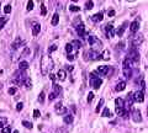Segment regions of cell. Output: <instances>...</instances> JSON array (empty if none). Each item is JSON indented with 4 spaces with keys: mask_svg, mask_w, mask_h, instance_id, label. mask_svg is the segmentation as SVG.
I'll return each mask as SVG.
<instances>
[{
    "mask_svg": "<svg viewBox=\"0 0 148 133\" xmlns=\"http://www.w3.org/2000/svg\"><path fill=\"white\" fill-rule=\"evenodd\" d=\"M54 66V63H53V59H52L50 55H43L41 58V73L43 75H47L50 74L51 70Z\"/></svg>",
    "mask_w": 148,
    "mask_h": 133,
    "instance_id": "6da1fadb",
    "label": "cell"
},
{
    "mask_svg": "<svg viewBox=\"0 0 148 133\" xmlns=\"http://www.w3.org/2000/svg\"><path fill=\"white\" fill-rule=\"evenodd\" d=\"M88 43L90 44V47L93 51L100 52V51L103 49V42L99 38H96L95 36H89V37H88Z\"/></svg>",
    "mask_w": 148,
    "mask_h": 133,
    "instance_id": "7a4b0ae2",
    "label": "cell"
},
{
    "mask_svg": "<svg viewBox=\"0 0 148 133\" xmlns=\"http://www.w3.org/2000/svg\"><path fill=\"white\" fill-rule=\"evenodd\" d=\"M127 58H128L133 64H137V63L139 62V53H138V51H137L136 47L132 46L131 48H130L128 53H127Z\"/></svg>",
    "mask_w": 148,
    "mask_h": 133,
    "instance_id": "3957f363",
    "label": "cell"
},
{
    "mask_svg": "<svg viewBox=\"0 0 148 133\" xmlns=\"http://www.w3.org/2000/svg\"><path fill=\"white\" fill-rule=\"evenodd\" d=\"M101 84H103V80H101L99 77H96L95 73H91L90 74V86L91 88L97 90V89L101 86Z\"/></svg>",
    "mask_w": 148,
    "mask_h": 133,
    "instance_id": "277c9868",
    "label": "cell"
},
{
    "mask_svg": "<svg viewBox=\"0 0 148 133\" xmlns=\"http://www.w3.org/2000/svg\"><path fill=\"white\" fill-rule=\"evenodd\" d=\"M131 41H132V46H133V47H138V46L142 44V42H143V36L141 33H138L136 36H132Z\"/></svg>",
    "mask_w": 148,
    "mask_h": 133,
    "instance_id": "5b68a950",
    "label": "cell"
},
{
    "mask_svg": "<svg viewBox=\"0 0 148 133\" xmlns=\"http://www.w3.org/2000/svg\"><path fill=\"white\" fill-rule=\"evenodd\" d=\"M133 94L135 93H128V95H127V100H126V104H125V107L126 110L128 111L132 107V105H133V102H135V97H133Z\"/></svg>",
    "mask_w": 148,
    "mask_h": 133,
    "instance_id": "8992f818",
    "label": "cell"
},
{
    "mask_svg": "<svg viewBox=\"0 0 148 133\" xmlns=\"http://www.w3.org/2000/svg\"><path fill=\"white\" fill-rule=\"evenodd\" d=\"M54 110H56V113H57V115H65V113H67V109H65V107L62 105V102H58V104H56V106H54Z\"/></svg>",
    "mask_w": 148,
    "mask_h": 133,
    "instance_id": "52a82bcc",
    "label": "cell"
},
{
    "mask_svg": "<svg viewBox=\"0 0 148 133\" xmlns=\"http://www.w3.org/2000/svg\"><path fill=\"white\" fill-rule=\"evenodd\" d=\"M105 31H106V35H108V37L109 38H112L115 36V33H116V31H115V28H114V26L110 23V25H106L105 26Z\"/></svg>",
    "mask_w": 148,
    "mask_h": 133,
    "instance_id": "ba28073f",
    "label": "cell"
},
{
    "mask_svg": "<svg viewBox=\"0 0 148 133\" xmlns=\"http://www.w3.org/2000/svg\"><path fill=\"white\" fill-rule=\"evenodd\" d=\"M133 97H135V102H143L144 101V94H143L142 90H139V91H136L135 94H133Z\"/></svg>",
    "mask_w": 148,
    "mask_h": 133,
    "instance_id": "9c48e42d",
    "label": "cell"
},
{
    "mask_svg": "<svg viewBox=\"0 0 148 133\" xmlns=\"http://www.w3.org/2000/svg\"><path fill=\"white\" fill-rule=\"evenodd\" d=\"M132 120L136 122V123H138V122H142V116H141V112H139V110H133L132 111Z\"/></svg>",
    "mask_w": 148,
    "mask_h": 133,
    "instance_id": "30bf717a",
    "label": "cell"
},
{
    "mask_svg": "<svg viewBox=\"0 0 148 133\" xmlns=\"http://www.w3.org/2000/svg\"><path fill=\"white\" fill-rule=\"evenodd\" d=\"M96 72L100 74V75H108L109 72H110V68H109L108 65H100L97 66Z\"/></svg>",
    "mask_w": 148,
    "mask_h": 133,
    "instance_id": "8fae6325",
    "label": "cell"
},
{
    "mask_svg": "<svg viewBox=\"0 0 148 133\" xmlns=\"http://www.w3.org/2000/svg\"><path fill=\"white\" fill-rule=\"evenodd\" d=\"M89 58H90L91 61H97V59H100V58H101V54H100L97 51L90 49V51H89Z\"/></svg>",
    "mask_w": 148,
    "mask_h": 133,
    "instance_id": "7c38bea8",
    "label": "cell"
},
{
    "mask_svg": "<svg viewBox=\"0 0 148 133\" xmlns=\"http://www.w3.org/2000/svg\"><path fill=\"white\" fill-rule=\"evenodd\" d=\"M138 28H139V21L135 20L130 25V31H131V33H136V32H138Z\"/></svg>",
    "mask_w": 148,
    "mask_h": 133,
    "instance_id": "4fadbf2b",
    "label": "cell"
},
{
    "mask_svg": "<svg viewBox=\"0 0 148 133\" xmlns=\"http://www.w3.org/2000/svg\"><path fill=\"white\" fill-rule=\"evenodd\" d=\"M75 30H77V32H78L79 36H84V35H85V27H84V25H83V22L81 21L75 26Z\"/></svg>",
    "mask_w": 148,
    "mask_h": 133,
    "instance_id": "5bb4252c",
    "label": "cell"
},
{
    "mask_svg": "<svg viewBox=\"0 0 148 133\" xmlns=\"http://www.w3.org/2000/svg\"><path fill=\"white\" fill-rule=\"evenodd\" d=\"M124 75H125L126 79H131V78H132V69H131V66L124 65Z\"/></svg>",
    "mask_w": 148,
    "mask_h": 133,
    "instance_id": "9a60e30c",
    "label": "cell"
},
{
    "mask_svg": "<svg viewBox=\"0 0 148 133\" xmlns=\"http://www.w3.org/2000/svg\"><path fill=\"white\" fill-rule=\"evenodd\" d=\"M23 44H25V41H23L22 38L19 37V38H16V41L12 43V49H17L19 47H21V46H23Z\"/></svg>",
    "mask_w": 148,
    "mask_h": 133,
    "instance_id": "2e32d148",
    "label": "cell"
},
{
    "mask_svg": "<svg viewBox=\"0 0 148 133\" xmlns=\"http://www.w3.org/2000/svg\"><path fill=\"white\" fill-rule=\"evenodd\" d=\"M115 105H116L115 109H126L125 107V101H124L122 99H120V97H117V99L115 100Z\"/></svg>",
    "mask_w": 148,
    "mask_h": 133,
    "instance_id": "e0dca14e",
    "label": "cell"
},
{
    "mask_svg": "<svg viewBox=\"0 0 148 133\" xmlns=\"http://www.w3.org/2000/svg\"><path fill=\"white\" fill-rule=\"evenodd\" d=\"M103 16H104L103 11H100V12H97V14H95V15H93V16H91V20H93L94 22H99L104 19Z\"/></svg>",
    "mask_w": 148,
    "mask_h": 133,
    "instance_id": "ac0fdd59",
    "label": "cell"
},
{
    "mask_svg": "<svg viewBox=\"0 0 148 133\" xmlns=\"http://www.w3.org/2000/svg\"><path fill=\"white\" fill-rule=\"evenodd\" d=\"M126 25H127V22H125L122 26H120V28L116 30V35H117L119 37H121V36L124 35V32H125V30H126Z\"/></svg>",
    "mask_w": 148,
    "mask_h": 133,
    "instance_id": "d6986e66",
    "label": "cell"
},
{
    "mask_svg": "<svg viewBox=\"0 0 148 133\" xmlns=\"http://www.w3.org/2000/svg\"><path fill=\"white\" fill-rule=\"evenodd\" d=\"M40 31H41V25L40 23H35L34 27H32V35H34V36H37V35L40 33Z\"/></svg>",
    "mask_w": 148,
    "mask_h": 133,
    "instance_id": "ffe728a7",
    "label": "cell"
},
{
    "mask_svg": "<svg viewBox=\"0 0 148 133\" xmlns=\"http://www.w3.org/2000/svg\"><path fill=\"white\" fill-rule=\"evenodd\" d=\"M57 78L61 80V81H64V80H65V78H67V73L64 72V70H58Z\"/></svg>",
    "mask_w": 148,
    "mask_h": 133,
    "instance_id": "44dd1931",
    "label": "cell"
},
{
    "mask_svg": "<svg viewBox=\"0 0 148 133\" xmlns=\"http://www.w3.org/2000/svg\"><path fill=\"white\" fill-rule=\"evenodd\" d=\"M125 88H126V83H125V81H120V83H117L115 90H116V91H122V90H125Z\"/></svg>",
    "mask_w": 148,
    "mask_h": 133,
    "instance_id": "7402d4cb",
    "label": "cell"
},
{
    "mask_svg": "<svg viewBox=\"0 0 148 133\" xmlns=\"http://www.w3.org/2000/svg\"><path fill=\"white\" fill-rule=\"evenodd\" d=\"M72 122H73V115H70V113H65V116H64V123L70 124Z\"/></svg>",
    "mask_w": 148,
    "mask_h": 133,
    "instance_id": "603a6c76",
    "label": "cell"
},
{
    "mask_svg": "<svg viewBox=\"0 0 148 133\" xmlns=\"http://www.w3.org/2000/svg\"><path fill=\"white\" fill-rule=\"evenodd\" d=\"M27 68H29V63H27V62L26 61L20 62V64H19V69H20V70H23V72H25Z\"/></svg>",
    "mask_w": 148,
    "mask_h": 133,
    "instance_id": "cb8c5ba5",
    "label": "cell"
},
{
    "mask_svg": "<svg viewBox=\"0 0 148 133\" xmlns=\"http://www.w3.org/2000/svg\"><path fill=\"white\" fill-rule=\"evenodd\" d=\"M58 21H59V15H58L57 12L53 15V17H52V21L51 23L53 25V26H56V25H58Z\"/></svg>",
    "mask_w": 148,
    "mask_h": 133,
    "instance_id": "d4e9b609",
    "label": "cell"
},
{
    "mask_svg": "<svg viewBox=\"0 0 148 133\" xmlns=\"http://www.w3.org/2000/svg\"><path fill=\"white\" fill-rule=\"evenodd\" d=\"M101 59H104V61H109L110 59V52H109V49L104 51V53L101 54Z\"/></svg>",
    "mask_w": 148,
    "mask_h": 133,
    "instance_id": "484cf974",
    "label": "cell"
},
{
    "mask_svg": "<svg viewBox=\"0 0 148 133\" xmlns=\"http://www.w3.org/2000/svg\"><path fill=\"white\" fill-rule=\"evenodd\" d=\"M53 89H54V93H56L58 96L62 94V88H61L59 85H57V84H53Z\"/></svg>",
    "mask_w": 148,
    "mask_h": 133,
    "instance_id": "4316f807",
    "label": "cell"
},
{
    "mask_svg": "<svg viewBox=\"0 0 148 133\" xmlns=\"http://www.w3.org/2000/svg\"><path fill=\"white\" fill-rule=\"evenodd\" d=\"M7 20H9V19H7L6 16L0 17V30H1V28H4V26H5V23L7 22Z\"/></svg>",
    "mask_w": 148,
    "mask_h": 133,
    "instance_id": "83f0119b",
    "label": "cell"
},
{
    "mask_svg": "<svg viewBox=\"0 0 148 133\" xmlns=\"http://www.w3.org/2000/svg\"><path fill=\"white\" fill-rule=\"evenodd\" d=\"M72 44L74 46V48H75V49H79L80 47H81V42L78 41V39H74L73 42H72Z\"/></svg>",
    "mask_w": 148,
    "mask_h": 133,
    "instance_id": "f1b7e54d",
    "label": "cell"
},
{
    "mask_svg": "<svg viewBox=\"0 0 148 133\" xmlns=\"http://www.w3.org/2000/svg\"><path fill=\"white\" fill-rule=\"evenodd\" d=\"M101 116H103V117H110V116H111V112H110V110H109L108 107H105V109H104Z\"/></svg>",
    "mask_w": 148,
    "mask_h": 133,
    "instance_id": "f546056e",
    "label": "cell"
},
{
    "mask_svg": "<svg viewBox=\"0 0 148 133\" xmlns=\"http://www.w3.org/2000/svg\"><path fill=\"white\" fill-rule=\"evenodd\" d=\"M25 85H26V88L27 89H31L32 88V81H31V79H29V78H26V80H25Z\"/></svg>",
    "mask_w": 148,
    "mask_h": 133,
    "instance_id": "4dcf8cb0",
    "label": "cell"
},
{
    "mask_svg": "<svg viewBox=\"0 0 148 133\" xmlns=\"http://www.w3.org/2000/svg\"><path fill=\"white\" fill-rule=\"evenodd\" d=\"M73 44L72 43H67L65 44V51H67V52H68V54H70V52H72V51H73Z\"/></svg>",
    "mask_w": 148,
    "mask_h": 133,
    "instance_id": "1f68e13d",
    "label": "cell"
},
{
    "mask_svg": "<svg viewBox=\"0 0 148 133\" xmlns=\"http://www.w3.org/2000/svg\"><path fill=\"white\" fill-rule=\"evenodd\" d=\"M104 102H105V101H104V99H100V101H99V104H97V106H96V112H99V111L101 110V107H103V105H104Z\"/></svg>",
    "mask_w": 148,
    "mask_h": 133,
    "instance_id": "d6a6232c",
    "label": "cell"
},
{
    "mask_svg": "<svg viewBox=\"0 0 148 133\" xmlns=\"http://www.w3.org/2000/svg\"><path fill=\"white\" fill-rule=\"evenodd\" d=\"M93 6H94V4H93V1H91V0L86 1V4H85V9H86V10H91V9H93Z\"/></svg>",
    "mask_w": 148,
    "mask_h": 133,
    "instance_id": "836d02e7",
    "label": "cell"
},
{
    "mask_svg": "<svg viewBox=\"0 0 148 133\" xmlns=\"http://www.w3.org/2000/svg\"><path fill=\"white\" fill-rule=\"evenodd\" d=\"M69 10L73 11V12H78V11L80 10V7L79 6H77V5H70L69 6Z\"/></svg>",
    "mask_w": 148,
    "mask_h": 133,
    "instance_id": "e575fe53",
    "label": "cell"
},
{
    "mask_svg": "<svg viewBox=\"0 0 148 133\" xmlns=\"http://www.w3.org/2000/svg\"><path fill=\"white\" fill-rule=\"evenodd\" d=\"M4 12H5V14H10V12H11V5H10V4H7V5L4 6Z\"/></svg>",
    "mask_w": 148,
    "mask_h": 133,
    "instance_id": "d590c367",
    "label": "cell"
},
{
    "mask_svg": "<svg viewBox=\"0 0 148 133\" xmlns=\"http://www.w3.org/2000/svg\"><path fill=\"white\" fill-rule=\"evenodd\" d=\"M22 126H25V127L29 128V129H31V128H32V123L29 121H22Z\"/></svg>",
    "mask_w": 148,
    "mask_h": 133,
    "instance_id": "8d00e7d4",
    "label": "cell"
},
{
    "mask_svg": "<svg viewBox=\"0 0 148 133\" xmlns=\"http://www.w3.org/2000/svg\"><path fill=\"white\" fill-rule=\"evenodd\" d=\"M27 11H31L32 9H34V1L32 0H29V3H27Z\"/></svg>",
    "mask_w": 148,
    "mask_h": 133,
    "instance_id": "74e56055",
    "label": "cell"
},
{
    "mask_svg": "<svg viewBox=\"0 0 148 133\" xmlns=\"http://www.w3.org/2000/svg\"><path fill=\"white\" fill-rule=\"evenodd\" d=\"M38 101H40L41 104L45 101V91H41L40 95H38Z\"/></svg>",
    "mask_w": 148,
    "mask_h": 133,
    "instance_id": "f35d334b",
    "label": "cell"
},
{
    "mask_svg": "<svg viewBox=\"0 0 148 133\" xmlns=\"http://www.w3.org/2000/svg\"><path fill=\"white\" fill-rule=\"evenodd\" d=\"M1 133H11V128H10V126H6V127L3 128V129H1Z\"/></svg>",
    "mask_w": 148,
    "mask_h": 133,
    "instance_id": "ab89813d",
    "label": "cell"
},
{
    "mask_svg": "<svg viewBox=\"0 0 148 133\" xmlns=\"http://www.w3.org/2000/svg\"><path fill=\"white\" fill-rule=\"evenodd\" d=\"M29 54H30V48L26 47V48L23 49V52L21 53V57H26V55H29Z\"/></svg>",
    "mask_w": 148,
    "mask_h": 133,
    "instance_id": "60d3db41",
    "label": "cell"
},
{
    "mask_svg": "<svg viewBox=\"0 0 148 133\" xmlns=\"http://www.w3.org/2000/svg\"><path fill=\"white\" fill-rule=\"evenodd\" d=\"M41 14H42V16H45L46 14H47V9H46V6L43 4L41 5Z\"/></svg>",
    "mask_w": 148,
    "mask_h": 133,
    "instance_id": "b9f144b4",
    "label": "cell"
},
{
    "mask_svg": "<svg viewBox=\"0 0 148 133\" xmlns=\"http://www.w3.org/2000/svg\"><path fill=\"white\" fill-rule=\"evenodd\" d=\"M6 121H7V120H6L5 117H1V118H0V128H4L3 126L6 123Z\"/></svg>",
    "mask_w": 148,
    "mask_h": 133,
    "instance_id": "7bdbcfd3",
    "label": "cell"
},
{
    "mask_svg": "<svg viewBox=\"0 0 148 133\" xmlns=\"http://www.w3.org/2000/svg\"><path fill=\"white\" fill-rule=\"evenodd\" d=\"M16 91H17L16 88H10V89H9V94H10V95H15V94H16Z\"/></svg>",
    "mask_w": 148,
    "mask_h": 133,
    "instance_id": "ee69618b",
    "label": "cell"
},
{
    "mask_svg": "<svg viewBox=\"0 0 148 133\" xmlns=\"http://www.w3.org/2000/svg\"><path fill=\"white\" fill-rule=\"evenodd\" d=\"M57 96H58V95L56 94L54 91H53V93H51V94H50V96H48V99H50V100H54L56 97H57Z\"/></svg>",
    "mask_w": 148,
    "mask_h": 133,
    "instance_id": "f6af8a7d",
    "label": "cell"
},
{
    "mask_svg": "<svg viewBox=\"0 0 148 133\" xmlns=\"http://www.w3.org/2000/svg\"><path fill=\"white\" fill-rule=\"evenodd\" d=\"M22 107H23L22 102H19V104H17V105H16V111H19V112H20V111L22 110Z\"/></svg>",
    "mask_w": 148,
    "mask_h": 133,
    "instance_id": "bcb514c9",
    "label": "cell"
},
{
    "mask_svg": "<svg viewBox=\"0 0 148 133\" xmlns=\"http://www.w3.org/2000/svg\"><path fill=\"white\" fill-rule=\"evenodd\" d=\"M141 89H142V91H144V89H146V84H144V79L141 78Z\"/></svg>",
    "mask_w": 148,
    "mask_h": 133,
    "instance_id": "7dc6e473",
    "label": "cell"
},
{
    "mask_svg": "<svg viewBox=\"0 0 148 133\" xmlns=\"http://www.w3.org/2000/svg\"><path fill=\"white\" fill-rule=\"evenodd\" d=\"M40 116H41L40 111H38V110H35V111H34V117H35V118H38Z\"/></svg>",
    "mask_w": 148,
    "mask_h": 133,
    "instance_id": "c3c4849f",
    "label": "cell"
},
{
    "mask_svg": "<svg viewBox=\"0 0 148 133\" xmlns=\"http://www.w3.org/2000/svg\"><path fill=\"white\" fill-rule=\"evenodd\" d=\"M93 99H94V94H93V93H89V95H88V102H91Z\"/></svg>",
    "mask_w": 148,
    "mask_h": 133,
    "instance_id": "681fc988",
    "label": "cell"
},
{
    "mask_svg": "<svg viewBox=\"0 0 148 133\" xmlns=\"http://www.w3.org/2000/svg\"><path fill=\"white\" fill-rule=\"evenodd\" d=\"M117 48H119V49H124V48H125V42H120V43L117 44Z\"/></svg>",
    "mask_w": 148,
    "mask_h": 133,
    "instance_id": "f907efd6",
    "label": "cell"
},
{
    "mask_svg": "<svg viewBox=\"0 0 148 133\" xmlns=\"http://www.w3.org/2000/svg\"><path fill=\"white\" fill-rule=\"evenodd\" d=\"M56 49H57V46H56V44H53V46H51V48L48 49V52L51 53V52H53V51H56Z\"/></svg>",
    "mask_w": 148,
    "mask_h": 133,
    "instance_id": "816d5d0a",
    "label": "cell"
},
{
    "mask_svg": "<svg viewBox=\"0 0 148 133\" xmlns=\"http://www.w3.org/2000/svg\"><path fill=\"white\" fill-rule=\"evenodd\" d=\"M68 61H74V58H75V54H68Z\"/></svg>",
    "mask_w": 148,
    "mask_h": 133,
    "instance_id": "f5cc1de1",
    "label": "cell"
},
{
    "mask_svg": "<svg viewBox=\"0 0 148 133\" xmlns=\"http://www.w3.org/2000/svg\"><path fill=\"white\" fill-rule=\"evenodd\" d=\"M108 14H109V16H115V11L114 10H110Z\"/></svg>",
    "mask_w": 148,
    "mask_h": 133,
    "instance_id": "db71d44e",
    "label": "cell"
},
{
    "mask_svg": "<svg viewBox=\"0 0 148 133\" xmlns=\"http://www.w3.org/2000/svg\"><path fill=\"white\" fill-rule=\"evenodd\" d=\"M50 78H51V80H52V81H54V80H56V77H54L53 74H50Z\"/></svg>",
    "mask_w": 148,
    "mask_h": 133,
    "instance_id": "11a10c76",
    "label": "cell"
},
{
    "mask_svg": "<svg viewBox=\"0 0 148 133\" xmlns=\"http://www.w3.org/2000/svg\"><path fill=\"white\" fill-rule=\"evenodd\" d=\"M67 69H68L69 72H72V70H73V65H69L68 68H67Z\"/></svg>",
    "mask_w": 148,
    "mask_h": 133,
    "instance_id": "9f6ffc18",
    "label": "cell"
},
{
    "mask_svg": "<svg viewBox=\"0 0 148 133\" xmlns=\"http://www.w3.org/2000/svg\"><path fill=\"white\" fill-rule=\"evenodd\" d=\"M126 1H128V3H132V1H136V0H126Z\"/></svg>",
    "mask_w": 148,
    "mask_h": 133,
    "instance_id": "6f0895ef",
    "label": "cell"
},
{
    "mask_svg": "<svg viewBox=\"0 0 148 133\" xmlns=\"http://www.w3.org/2000/svg\"><path fill=\"white\" fill-rule=\"evenodd\" d=\"M12 133H19V131H14V132H12Z\"/></svg>",
    "mask_w": 148,
    "mask_h": 133,
    "instance_id": "680465c9",
    "label": "cell"
},
{
    "mask_svg": "<svg viewBox=\"0 0 148 133\" xmlns=\"http://www.w3.org/2000/svg\"><path fill=\"white\" fill-rule=\"evenodd\" d=\"M147 115H148V109H147Z\"/></svg>",
    "mask_w": 148,
    "mask_h": 133,
    "instance_id": "91938a15",
    "label": "cell"
}]
</instances>
